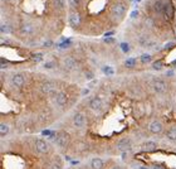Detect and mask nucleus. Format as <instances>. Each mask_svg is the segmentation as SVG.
<instances>
[{"label": "nucleus", "instance_id": "1", "mask_svg": "<svg viewBox=\"0 0 176 169\" xmlns=\"http://www.w3.org/2000/svg\"><path fill=\"white\" fill-rule=\"evenodd\" d=\"M111 14H112V18L115 20H117V22L122 20L125 14H126V5L123 3H120V2L115 3L111 8Z\"/></svg>", "mask_w": 176, "mask_h": 169}, {"label": "nucleus", "instance_id": "2", "mask_svg": "<svg viewBox=\"0 0 176 169\" xmlns=\"http://www.w3.org/2000/svg\"><path fill=\"white\" fill-rule=\"evenodd\" d=\"M54 143L57 144V146L64 149L70 143V135L68 133H65V131H59V133H57V135L54 138Z\"/></svg>", "mask_w": 176, "mask_h": 169}, {"label": "nucleus", "instance_id": "3", "mask_svg": "<svg viewBox=\"0 0 176 169\" xmlns=\"http://www.w3.org/2000/svg\"><path fill=\"white\" fill-rule=\"evenodd\" d=\"M72 121H73L74 128H77V129H83V128L87 125V116H85L84 112L77 111V112L73 115Z\"/></svg>", "mask_w": 176, "mask_h": 169}, {"label": "nucleus", "instance_id": "4", "mask_svg": "<svg viewBox=\"0 0 176 169\" xmlns=\"http://www.w3.org/2000/svg\"><path fill=\"white\" fill-rule=\"evenodd\" d=\"M34 149L37 153L39 154H48L49 153V144L42 139V138H37L34 140Z\"/></svg>", "mask_w": 176, "mask_h": 169}, {"label": "nucleus", "instance_id": "5", "mask_svg": "<svg viewBox=\"0 0 176 169\" xmlns=\"http://www.w3.org/2000/svg\"><path fill=\"white\" fill-rule=\"evenodd\" d=\"M116 148L121 151V153H127L128 150H131L132 148V140L130 138H122L117 141Z\"/></svg>", "mask_w": 176, "mask_h": 169}, {"label": "nucleus", "instance_id": "6", "mask_svg": "<svg viewBox=\"0 0 176 169\" xmlns=\"http://www.w3.org/2000/svg\"><path fill=\"white\" fill-rule=\"evenodd\" d=\"M55 90H57V86L53 81H44L40 86V91L45 95H50V94L55 92Z\"/></svg>", "mask_w": 176, "mask_h": 169}, {"label": "nucleus", "instance_id": "7", "mask_svg": "<svg viewBox=\"0 0 176 169\" xmlns=\"http://www.w3.org/2000/svg\"><path fill=\"white\" fill-rule=\"evenodd\" d=\"M152 90L156 92V94H165L167 91V84L162 81V79H155L152 82Z\"/></svg>", "mask_w": 176, "mask_h": 169}, {"label": "nucleus", "instance_id": "8", "mask_svg": "<svg viewBox=\"0 0 176 169\" xmlns=\"http://www.w3.org/2000/svg\"><path fill=\"white\" fill-rule=\"evenodd\" d=\"M148 130H150L151 134L158 135V134H161V133L163 131V125H162V123H161L160 120H153V121L150 123Z\"/></svg>", "mask_w": 176, "mask_h": 169}, {"label": "nucleus", "instance_id": "9", "mask_svg": "<svg viewBox=\"0 0 176 169\" xmlns=\"http://www.w3.org/2000/svg\"><path fill=\"white\" fill-rule=\"evenodd\" d=\"M68 102V96L65 95V92L60 91V92H57L55 96H54V104L58 106V107H64Z\"/></svg>", "mask_w": 176, "mask_h": 169}, {"label": "nucleus", "instance_id": "10", "mask_svg": "<svg viewBox=\"0 0 176 169\" xmlns=\"http://www.w3.org/2000/svg\"><path fill=\"white\" fill-rule=\"evenodd\" d=\"M63 67L67 69V71H74L77 67H78V62L75 58L73 57H65L63 59Z\"/></svg>", "mask_w": 176, "mask_h": 169}, {"label": "nucleus", "instance_id": "11", "mask_svg": "<svg viewBox=\"0 0 176 169\" xmlns=\"http://www.w3.org/2000/svg\"><path fill=\"white\" fill-rule=\"evenodd\" d=\"M12 83H13L14 87L20 89V87L24 86V83H25V77H24L22 73H15V74H13V77H12Z\"/></svg>", "mask_w": 176, "mask_h": 169}, {"label": "nucleus", "instance_id": "12", "mask_svg": "<svg viewBox=\"0 0 176 169\" xmlns=\"http://www.w3.org/2000/svg\"><path fill=\"white\" fill-rule=\"evenodd\" d=\"M90 107H91V110H93L95 112H98V111L102 110L103 102H102V100H101L100 97H93V99L90 101Z\"/></svg>", "mask_w": 176, "mask_h": 169}, {"label": "nucleus", "instance_id": "13", "mask_svg": "<svg viewBox=\"0 0 176 169\" xmlns=\"http://www.w3.org/2000/svg\"><path fill=\"white\" fill-rule=\"evenodd\" d=\"M69 24H70L72 28H78L80 25V15H79V13L74 12V13L69 14Z\"/></svg>", "mask_w": 176, "mask_h": 169}, {"label": "nucleus", "instance_id": "14", "mask_svg": "<svg viewBox=\"0 0 176 169\" xmlns=\"http://www.w3.org/2000/svg\"><path fill=\"white\" fill-rule=\"evenodd\" d=\"M142 148H143V150L147 151V153H153V151L157 150V144H156L155 141H152V140H147V141L142 145Z\"/></svg>", "mask_w": 176, "mask_h": 169}, {"label": "nucleus", "instance_id": "15", "mask_svg": "<svg viewBox=\"0 0 176 169\" xmlns=\"http://www.w3.org/2000/svg\"><path fill=\"white\" fill-rule=\"evenodd\" d=\"M49 169H63V160L59 155L54 156L53 160L50 161V168Z\"/></svg>", "mask_w": 176, "mask_h": 169}, {"label": "nucleus", "instance_id": "16", "mask_svg": "<svg viewBox=\"0 0 176 169\" xmlns=\"http://www.w3.org/2000/svg\"><path fill=\"white\" fill-rule=\"evenodd\" d=\"M20 33L22 34H25V35H29V34H33L34 33V27L32 23H24L22 27H20Z\"/></svg>", "mask_w": 176, "mask_h": 169}, {"label": "nucleus", "instance_id": "17", "mask_svg": "<svg viewBox=\"0 0 176 169\" xmlns=\"http://www.w3.org/2000/svg\"><path fill=\"white\" fill-rule=\"evenodd\" d=\"M166 139L170 143H176V126H171L166 131Z\"/></svg>", "mask_w": 176, "mask_h": 169}, {"label": "nucleus", "instance_id": "18", "mask_svg": "<svg viewBox=\"0 0 176 169\" xmlns=\"http://www.w3.org/2000/svg\"><path fill=\"white\" fill-rule=\"evenodd\" d=\"M90 165H91V169H103V160L101 158H93Z\"/></svg>", "mask_w": 176, "mask_h": 169}, {"label": "nucleus", "instance_id": "19", "mask_svg": "<svg viewBox=\"0 0 176 169\" xmlns=\"http://www.w3.org/2000/svg\"><path fill=\"white\" fill-rule=\"evenodd\" d=\"M163 14L167 19H171L173 17V10H172V7L170 3H166L165 4V9H163Z\"/></svg>", "mask_w": 176, "mask_h": 169}, {"label": "nucleus", "instance_id": "20", "mask_svg": "<svg viewBox=\"0 0 176 169\" xmlns=\"http://www.w3.org/2000/svg\"><path fill=\"white\" fill-rule=\"evenodd\" d=\"M153 9H155V12H156L157 14H161V13H163L165 4L161 2V0H156L155 4H153Z\"/></svg>", "mask_w": 176, "mask_h": 169}, {"label": "nucleus", "instance_id": "21", "mask_svg": "<svg viewBox=\"0 0 176 169\" xmlns=\"http://www.w3.org/2000/svg\"><path fill=\"white\" fill-rule=\"evenodd\" d=\"M9 125L8 124H5V123H2L0 124V136L2 138H5L8 134H9Z\"/></svg>", "mask_w": 176, "mask_h": 169}, {"label": "nucleus", "instance_id": "22", "mask_svg": "<svg viewBox=\"0 0 176 169\" xmlns=\"http://www.w3.org/2000/svg\"><path fill=\"white\" fill-rule=\"evenodd\" d=\"M141 62L142 63H150L151 62V59H152V57H151V54L150 53H143L142 56H141Z\"/></svg>", "mask_w": 176, "mask_h": 169}, {"label": "nucleus", "instance_id": "23", "mask_svg": "<svg viewBox=\"0 0 176 169\" xmlns=\"http://www.w3.org/2000/svg\"><path fill=\"white\" fill-rule=\"evenodd\" d=\"M135 64H136V58H128L125 61V66L127 68H132V67H135Z\"/></svg>", "mask_w": 176, "mask_h": 169}, {"label": "nucleus", "instance_id": "24", "mask_svg": "<svg viewBox=\"0 0 176 169\" xmlns=\"http://www.w3.org/2000/svg\"><path fill=\"white\" fill-rule=\"evenodd\" d=\"M0 30H2V33H3V34H8V33H10V32H12V28H10V25H9V24L3 23V24H2V28H0Z\"/></svg>", "mask_w": 176, "mask_h": 169}, {"label": "nucleus", "instance_id": "25", "mask_svg": "<svg viewBox=\"0 0 176 169\" xmlns=\"http://www.w3.org/2000/svg\"><path fill=\"white\" fill-rule=\"evenodd\" d=\"M162 67H163L162 61H156V62L152 63V68H153L155 71H160V69H162Z\"/></svg>", "mask_w": 176, "mask_h": 169}, {"label": "nucleus", "instance_id": "26", "mask_svg": "<svg viewBox=\"0 0 176 169\" xmlns=\"http://www.w3.org/2000/svg\"><path fill=\"white\" fill-rule=\"evenodd\" d=\"M103 73L107 74V76H112L115 73V69L111 67V66H105L103 67Z\"/></svg>", "mask_w": 176, "mask_h": 169}, {"label": "nucleus", "instance_id": "27", "mask_svg": "<svg viewBox=\"0 0 176 169\" xmlns=\"http://www.w3.org/2000/svg\"><path fill=\"white\" fill-rule=\"evenodd\" d=\"M54 7L57 9H63L64 8V0H53Z\"/></svg>", "mask_w": 176, "mask_h": 169}, {"label": "nucleus", "instance_id": "28", "mask_svg": "<svg viewBox=\"0 0 176 169\" xmlns=\"http://www.w3.org/2000/svg\"><path fill=\"white\" fill-rule=\"evenodd\" d=\"M68 3L72 8H78L80 5V0H68Z\"/></svg>", "mask_w": 176, "mask_h": 169}, {"label": "nucleus", "instance_id": "29", "mask_svg": "<svg viewBox=\"0 0 176 169\" xmlns=\"http://www.w3.org/2000/svg\"><path fill=\"white\" fill-rule=\"evenodd\" d=\"M33 61H34V62H42V61H43V53L33 54Z\"/></svg>", "mask_w": 176, "mask_h": 169}, {"label": "nucleus", "instance_id": "30", "mask_svg": "<svg viewBox=\"0 0 176 169\" xmlns=\"http://www.w3.org/2000/svg\"><path fill=\"white\" fill-rule=\"evenodd\" d=\"M121 49H122L125 53H127V52L130 51V46H128L127 43H121Z\"/></svg>", "mask_w": 176, "mask_h": 169}, {"label": "nucleus", "instance_id": "31", "mask_svg": "<svg viewBox=\"0 0 176 169\" xmlns=\"http://www.w3.org/2000/svg\"><path fill=\"white\" fill-rule=\"evenodd\" d=\"M85 78H87V79H92V78H93V73H92L91 71H87V72H85Z\"/></svg>", "mask_w": 176, "mask_h": 169}, {"label": "nucleus", "instance_id": "32", "mask_svg": "<svg viewBox=\"0 0 176 169\" xmlns=\"http://www.w3.org/2000/svg\"><path fill=\"white\" fill-rule=\"evenodd\" d=\"M44 67L45 68H53L54 67V63L53 62H47V63H44Z\"/></svg>", "mask_w": 176, "mask_h": 169}, {"label": "nucleus", "instance_id": "33", "mask_svg": "<svg viewBox=\"0 0 176 169\" xmlns=\"http://www.w3.org/2000/svg\"><path fill=\"white\" fill-rule=\"evenodd\" d=\"M152 169H165V168H163L161 164H153V165H152Z\"/></svg>", "mask_w": 176, "mask_h": 169}, {"label": "nucleus", "instance_id": "34", "mask_svg": "<svg viewBox=\"0 0 176 169\" xmlns=\"http://www.w3.org/2000/svg\"><path fill=\"white\" fill-rule=\"evenodd\" d=\"M52 46H53V42L52 41H48V42L44 43V47H52Z\"/></svg>", "mask_w": 176, "mask_h": 169}, {"label": "nucleus", "instance_id": "35", "mask_svg": "<svg viewBox=\"0 0 176 169\" xmlns=\"http://www.w3.org/2000/svg\"><path fill=\"white\" fill-rule=\"evenodd\" d=\"M137 15H138V12H137V10L132 12V14H131V17H132V18H135V17H137Z\"/></svg>", "mask_w": 176, "mask_h": 169}, {"label": "nucleus", "instance_id": "36", "mask_svg": "<svg viewBox=\"0 0 176 169\" xmlns=\"http://www.w3.org/2000/svg\"><path fill=\"white\" fill-rule=\"evenodd\" d=\"M88 92H90V90H88V89H87V90H83V91H82V95H83V96H85Z\"/></svg>", "mask_w": 176, "mask_h": 169}, {"label": "nucleus", "instance_id": "37", "mask_svg": "<svg viewBox=\"0 0 176 169\" xmlns=\"http://www.w3.org/2000/svg\"><path fill=\"white\" fill-rule=\"evenodd\" d=\"M172 46H173V43H168V44H166V46H165V48L167 49V48H171Z\"/></svg>", "mask_w": 176, "mask_h": 169}, {"label": "nucleus", "instance_id": "38", "mask_svg": "<svg viewBox=\"0 0 176 169\" xmlns=\"http://www.w3.org/2000/svg\"><path fill=\"white\" fill-rule=\"evenodd\" d=\"M138 169H152V168H148V166H145V165H141V166H138Z\"/></svg>", "mask_w": 176, "mask_h": 169}, {"label": "nucleus", "instance_id": "39", "mask_svg": "<svg viewBox=\"0 0 176 169\" xmlns=\"http://www.w3.org/2000/svg\"><path fill=\"white\" fill-rule=\"evenodd\" d=\"M112 169H122V168L118 166V165H115V166H112Z\"/></svg>", "mask_w": 176, "mask_h": 169}, {"label": "nucleus", "instance_id": "40", "mask_svg": "<svg viewBox=\"0 0 176 169\" xmlns=\"http://www.w3.org/2000/svg\"><path fill=\"white\" fill-rule=\"evenodd\" d=\"M172 64H173V66H175V68H176V61H173V62H172Z\"/></svg>", "mask_w": 176, "mask_h": 169}, {"label": "nucleus", "instance_id": "41", "mask_svg": "<svg viewBox=\"0 0 176 169\" xmlns=\"http://www.w3.org/2000/svg\"><path fill=\"white\" fill-rule=\"evenodd\" d=\"M3 2H4V0H3Z\"/></svg>", "mask_w": 176, "mask_h": 169}]
</instances>
